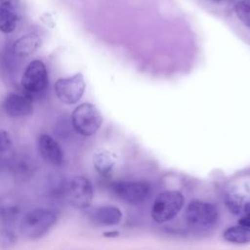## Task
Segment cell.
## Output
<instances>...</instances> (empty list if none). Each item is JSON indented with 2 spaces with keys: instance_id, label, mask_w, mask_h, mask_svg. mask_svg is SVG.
<instances>
[{
  "instance_id": "8fae6325",
  "label": "cell",
  "mask_w": 250,
  "mask_h": 250,
  "mask_svg": "<svg viewBox=\"0 0 250 250\" xmlns=\"http://www.w3.org/2000/svg\"><path fill=\"white\" fill-rule=\"evenodd\" d=\"M93 164L94 168L101 176L108 177L115 167L116 156L107 149L100 148L96 150L93 155Z\"/></svg>"
},
{
  "instance_id": "30bf717a",
  "label": "cell",
  "mask_w": 250,
  "mask_h": 250,
  "mask_svg": "<svg viewBox=\"0 0 250 250\" xmlns=\"http://www.w3.org/2000/svg\"><path fill=\"white\" fill-rule=\"evenodd\" d=\"M38 149L45 161L56 166H60L63 163V150L59 143L50 135L42 134L39 137Z\"/></svg>"
},
{
  "instance_id": "e0dca14e",
  "label": "cell",
  "mask_w": 250,
  "mask_h": 250,
  "mask_svg": "<svg viewBox=\"0 0 250 250\" xmlns=\"http://www.w3.org/2000/svg\"><path fill=\"white\" fill-rule=\"evenodd\" d=\"M234 11L239 21L250 27V0H238L235 3Z\"/></svg>"
},
{
  "instance_id": "9a60e30c",
  "label": "cell",
  "mask_w": 250,
  "mask_h": 250,
  "mask_svg": "<svg viewBox=\"0 0 250 250\" xmlns=\"http://www.w3.org/2000/svg\"><path fill=\"white\" fill-rule=\"evenodd\" d=\"M18 23V17L15 11L0 6V31L11 33L15 30Z\"/></svg>"
},
{
  "instance_id": "ac0fdd59",
  "label": "cell",
  "mask_w": 250,
  "mask_h": 250,
  "mask_svg": "<svg viewBox=\"0 0 250 250\" xmlns=\"http://www.w3.org/2000/svg\"><path fill=\"white\" fill-rule=\"evenodd\" d=\"M50 191L52 196H63L67 192V185L63 177L59 175H54L50 179Z\"/></svg>"
},
{
  "instance_id": "5b68a950",
  "label": "cell",
  "mask_w": 250,
  "mask_h": 250,
  "mask_svg": "<svg viewBox=\"0 0 250 250\" xmlns=\"http://www.w3.org/2000/svg\"><path fill=\"white\" fill-rule=\"evenodd\" d=\"M21 84L24 93L31 98L33 95L43 93L49 84L45 63L41 60H33L29 62L22 74Z\"/></svg>"
},
{
  "instance_id": "8992f818",
  "label": "cell",
  "mask_w": 250,
  "mask_h": 250,
  "mask_svg": "<svg viewBox=\"0 0 250 250\" xmlns=\"http://www.w3.org/2000/svg\"><path fill=\"white\" fill-rule=\"evenodd\" d=\"M86 88L84 76L81 72L69 77L60 78L54 86L58 99L65 104H74L80 101Z\"/></svg>"
},
{
  "instance_id": "9c48e42d",
  "label": "cell",
  "mask_w": 250,
  "mask_h": 250,
  "mask_svg": "<svg viewBox=\"0 0 250 250\" xmlns=\"http://www.w3.org/2000/svg\"><path fill=\"white\" fill-rule=\"evenodd\" d=\"M3 108L8 115L13 117L29 115L33 110L32 98L25 93H12L5 98L3 102Z\"/></svg>"
},
{
  "instance_id": "d6986e66",
  "label": "cell",
  "mask_w": 250,
  "mask_h": 250,
  "mask_svg": "<svg viewBox=\"0 0 250 250\" xmlns=\"http://www.w3.org/2000/svg\"><path fill=\"white\" fill-rule=\"evenodd\" d=\"M17 241V235L15 232L7 228L0 229V246L9 247L15 244Z\"/></svg>"
},
{
  "instance_id": "52a82bcc",
  "label": "cell",
  "mask_w": 250,
  "mask_h": 250,
  "mask_svg": "<svg viewBox=\"0 0 250 250\" xmlns=\"http://www.w3.org/2000/svg\"><path fill=\"white\" fill-rule=\"evenodd\" d=\"M70 204L77 209H86L94 198V188L91 181L84 176L73 177L67 185V192Z\"/></svg>"
},
{
  "instance_id": "5bb4252c",
  "label": "cell",
  "mask_w": 250,
  "mask_h": 250,
  "mask_svg": "<svg viewBox=\"0 0 250 250\" xmlns=\"http://www.w3.org/2000/svg\"><path fill=\"white\" fill-rule=\"evenodd\" d=\"M224 238L231 243L245 244L250 242V228L237 225L228 228L224 233Z\"/></svg>"
},
{
  "instance_id": "6da1fadb",
  "label": "cell",
  "mask_w": 250,
  "mask_h": 250,
  "mask_svg": "<svg viewBox=\"0 0 250 250\" xmlns=\"http://www.w3.org/2000/svg\"><path fill=\"white\" fill-rule=\"evenodd\" d=\"M57 218V214L47 208L30 210L21 220L20 232L28 239L40 238L52 229Z\"/></svg>"
},
{
  "instance_id": "7c38bea8",
  "label": "cell",
  "mask_w": 250,
  "mask_h": 250,
  "mask_svg": "<svg viewBox=\"0 0 250 250\" xmlns=\"http://www.w3.org/2000/svg\"><path fill=\"white\" fill-rule=\"evenodd\" d=\"M40 46L41 38L35 33H28L14 42L13 52L18 57H28L35 53Z\"/></svg>"
},
{
  "instance_id": "277c9868",
  "label": "cell",
  "mask_w": 250,
  "mask_h": 250,
  "mask_svg": "<svg viewBox=\"0 0 250 250\" xmlns=\"http://www.w3.org/2000/svg\"><path fill=\"white\" fill-rule=\"evenodd\" d=\"M218 208L211 202L203 200H192L186 211L188 224L197 229L211 228L218 220Z\"/></svg>"
},
{
  "instance_id": "ffe728a7",
  "label": "cell",
  "mask_w": 250,
  "mask_h": 250,
  "mask_svg": "<svg viewBox=\"0 0 250 250\" xmlns=\"http://www.w3.org/2000/svg\"><path fill=\"white\" fill-rule=\"evenodd\" d=\"M12 146V138L10 134L3 130L0 129V153L6 151L10 146Z\"/></svg>"
},
{
  "instance_id": "7a4b0ae2",
  "label": "cell",
  "mask_w": 250,
  "mask_h": 250,
  "mask_svg": "<svg viewBox=\"0 0 250 250\" xmlns=\"http://www.w3.org/2000/svg\"><path fill=\"white\" fill-rule=\"evenodd\" d=\"M103 123V116L98 107L90 103H84L75 107L71 113V125L80 135H94Z\"/></svg>"
},
{
  "instance_id": "7402d4cb",
  "label": "cell",
  "mask_w": 250,
  "mask_h": 250,
  "mask_svg": "<svg viewBox=\"0 0 250 250\" xmlns=\"http://www.w3.org/2000/svg\"><path fill=\"white\" fill-rule=\"evenodd\" d=\"M216 1H222V0H216Z\"/></svg>"
},
{
  "instance_id": "ba28073f",
  "label": "cell",
  "mask_w": 250,
  "mask_h": 250,
  "mask_svg": "<svg viewBox=\"0 0 250 250\" xmlns=\"http://www.w3.org/2000/svg\"><path fill=\"white\" fill-rule=\"evenodd\" d=\"M111 188L117 197L128 203H139L149 193V187L143 182H117Z\"/></svg>"
},
{
  "instance_id": "4fadbf2b",
  "label": "cell",
  "mask_w": 250,
  "mask_h": 250,
  "mask_svg": "<svg viewBox=\"0 0 250 250\" xmlns=\"http://www.w3.org/2000/svg\"><path fill=\"white\" fill-rule=\"evenodd\" d=\"M91 218L99 225L114 226L121 221L122 213L115 206H100L93 209L91 212Z\"/></svg>"
},
{
  "instance_id": "2e32d148",
  "label": "cell",
  "mask_w": 250,
  "mask_h": 250,
  "mask_svg": "<svg viewBox=\"0 0 250 250\" xmlns=\"http://www.w3.org/2000/svg\"><path fill=\"white\" fill-rule=\"evenodd\" d=\"M225 201H226V205H227L228 209L229 210V212H231L234 215L241 214L246 205L243 197L235 192H229L226 195Z\"/></svg>"
},
{
  "instance_id": "3957f363",
  "label": "cell",
  "mask_w": 250,
  "mask_h": 250,
  "mask_svg": "<svg viewBox=\"0 0 250 250\" xmlns=\"http://www.w3.org/2000/svg\"><path fill=\"white\" fill-rule=\"evenodd\" d=\"M185 198L177 190H166L159 193L151 207V217L157 223H165L173 219L182 209Z\"/></svg>"
},
{
  "instance_id": "44dd1931",
  "label": "cell",
  "mask_w": 250,
  "mask_h": 250,
  "mask_svg": "<svg viewBox=\"0 0 250 250\" xmlns=\"http://www.w3.org/2000/svg\"><path fill=\"white\" fill-rule=\"evenodd\" d=\"M0 6L16 11L20 6V0H0Z\"/></svg>"
}]
</instances>
